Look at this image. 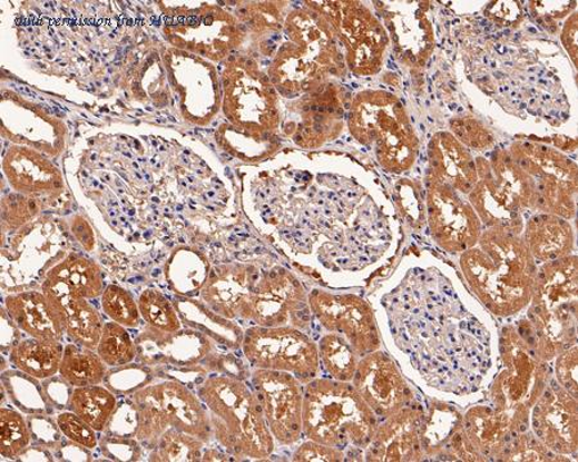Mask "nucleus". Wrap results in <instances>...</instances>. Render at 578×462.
<instances>
[{
	"label": "nucleus",
	"instance_id": "nucleus-1",
	"mask_svg": "<svg viewBox=\"0 0 578 462\" xmlns=\"http://www.w3.org/2000/svg\"><path fill=\"white\" fill-rule=\"evenodd\" d=\"M213 427V436L236 460H265L275 440L266 424L253 385L234 375H213L199 385Z\"/></svg>",
	"mask_w": 578,
	"mask_h": 462
},
{
	"label": "nucleus",
	"instance_id": "nucleus-2",
	"mask_svg": "<svg viewBox=\"0 0 578 462\" xmlns=\"http://www.w3.org/2000/svg\"><path fill=\"white\" fill-rule=\"evenodd\" d=\"M374 411L347 382L315 381L304 394L303 425L310 440L332 449L365 446L375 432Z\"/></svg>",
	"mask_w": 578,
	"mask_h": 462
},
{
	"label": "nucleus",
	"instance_id": "nucleus-3",
	"mask_svg": "<svg viewBox=\"0 0 578 462\" xmlns=\"http://www.w3.org/2000/svg\"><path fill=\"white\" fill-rule=\"evenodd\" d=\"M130 400L137 417L134 439L148 450H153L170 427L206 443L212 440L213 427L204 402L178 381L140 386L133 392Z\"/></svg>",
	"mask_w": 578,
	"mask_h": 462
},
{
	"label": "nucleus",
	"instance_id": "nucleus-4",
	"mask_svg": "<svg viewBox=\"0 0 578 462\" xmlns=\"http://www.w3.org/2000/svg\"><path fill=\"white\" fill-rule=\"evenodd\" d=\"M243 354L255 368L274 370L308 380L320 365V354L306 334L295 327L251 326L243 334Z\"/></svg>",
	"mask_w": 578,
	"mask_h": 462
},
{
	"label": "nucleus",
	"instance_id": "nucleus-5",
	"mask_svg": "<svg viewBox=\"0 0 578 462\" xmlns=\"http://www.w3.org/2000/svg\"><path fill=\"white\" fill-rule=\"evenodd\" d=\"M251 384L262 403L275 442L291 446L303 434L304 393L298 377L274 370L255 368Z\"/></svg>",
	"mask_w": 578,
	"mask_h": 462
},
{
	"label": "nucleus",
	"instance_id": "nucleus-6",
	"mask_svg": "<svg viewBox=\"0 0 578 462\" xmlns=\"http://www.w3.org/2000/svg\"><path fill=\"white\" fill-rule=\"evenodd\" d=\"M312 308L317 318L332 332L345 334L356 354L366 355L379 348L373 314L363 301L355 297L314 294Z\"/></svg>",
	"mask_w": 578,
	"mask_h": 462
},
{
	"label": "nucleus",
	"instance_id": "nucleus-7",
	"mask_svg": "<svg viewBox=\"0 0 578 462\" xmlns=\"http://www.w3.org/2000/svg\"><path fill=\"white\" fill-rule=\"evenodd\" d=\"M353 381L355 390L374 414L383 417L396 414L412 397L395 364L382 352H375L359 363Z\"/></svg>",
	"mask_w": 578,
	"mask_h": 462
},
{
	"label": "nucleus",
	"instance_id": "nucleus-8",
	"mask_svg": "<svg viewBox=\"0 0 578 462\" xmlns=\"http://www.w3.org/2000/svg\"><path fill=\"white\" fill-rule=\"evenodd\" d=\"M43 292L67 337L81 347L96 351L105 325L97 308L62 282L46 281Z\"/></svg>",
	"mask_w": 578,
	"mask_h": 462
},
{
	"label": "nucleus",
	"instance_id": "nucleus-9",
	"mask_svg": "<svg viewBox=\"0 0 578 462\" xmlns=\"http://www.w3.org/2000/svg\"><path fill=\"white\" fill-rule=\"evenodd\" d=\"M284 277L283 271L267 273L249 294L241 318L257 326L287 325L301 305L296 282L284 281Z\"/></svg>",
	"mask_w": 578,
	"mask_h": 462
},
{
	"label": "nucleus",
	"instance_id": "nucleus-10",
	"mask_svg": "<svg viewBox=\"0 0 578 462\" xmlns=\"http://www.w3.org/2000/svg\"><path fill=\"white\" fill-rule=\"evenodd\" d=\"M390 417L380 430L374 432L370 446H368V460H417L421 417L410 409H401Z\"/></svg>",
	"mask_w": 578,
	"mask_h": 462
},
{
	"label": "nucleus",
	"instance_id": "nucleus-11",
	"mask_svg": "<svg viewBox=\"0 0 578 462\" xmlns=\"http://www.w3.org/2000/svg\"><path fill=\"white\" fill-rule=\"evenodd\" d=\"M8 317L30 338L61 342L63 326L58 321L45 292H23L6 298Z\"/></svg>",
	"mask_w": 578,
	"mask_h": 462
},
{
	"label": "nucleus",
	"instance_id": "nucleus-12",
	"mask_svg": "<svg viewBox=\"0 0 578 462\" xmlns=\"http://www.w3.org/2000/svg\"><path fill=\"white\" fill-rule=\"evenodd\" d=\"M63 348L58 341L22 340L13 343L10 361L32 380L47 381L60 373Z\"/></svg>",
	"mask_w": 578,
	"mask_h": 462
},
{
	"label": "nucleus",
	"instance_id": "nucleus-13",
	"mask_svg": "<svg viewBox=\"0 0 578 462\" xmlns=\"http://www.w3.org/2000/svg\"><path fill=\"white\" fill-rule=\"evenodd\" d=\"M69 407L97 433H102L111 424L116 411L115 394L100 385L80 386L74 389L69 399Z\"/></svg>",
	"mask_w": 578,
	"mask_h": 462
},
{
	"label": "nucleus",
	"instance_id": "nucleus-14",
	"mask_svg": "<svg viewBox=\"0 0 578 462\" xmlns=\"http://www.w3.org/2000/svg\"><path fill=\"white\" fill-rule=\"evenodd\" d=\"M108 366L97 354V351L79 346L77 343L66 344L60 366L61 380L72 386H91L102 384Z\"/></svg>",
	"mask_w": 578,
	"mask_h": 462
},
{
	"label": "nucleus",
	"instance_id": "nucleus-15",
	"mask_svg": "<svg viewBox=\"0 0 578 462\" xmlns=\"http://www.w3.org/2000/svg\"><path fill=\"white\" fill-rule=\"evenodd\" d=\"M48 279L62 282L79 297L96 299L104 294V275L86 258L71 256L55 268Z\"/></svg>",
	"mask_w": 578,
	"mask_h": 462
},
{
	"label": "nucleus",
	"instance_id": "nucleus-16",
	"mask_svg": "<svg viewBox=\"0 0 578 462\" xmlns=\"http://www.w3.org/2000/svg\"><path fill=\"white\" fill-rule=\"evenodd\" d=\"M96 351L108 367L127 366L138 355L136 342L131 340L127 327L115 322L105 323Z\"/></svg>",
	"mask_w": 578,
	"mask_h": 462
},
{
	"label": "nucleus",
	"instance_id": "nucleus-17",
	"mask_svg": "<svg viewBox=\"0 0 578 462\" xmlns=\"http://www.w3.org/2000/svg\"><path fill=\"white\" fill-rule=\"evenodd\" d=\"M206 442L170 427L155 444L149 461H203Z\"/></svg>",
	"mask_w": 578,
	"mask_h": 462
},
{
	"label": "nucleus",
	"instance_id": "nucleus-18",
	"mask_svg": "<svg viewBox=\"0 0 578 462\" xmlns=\"http://www.w3.org/2000/svg\"><path fill=\"white\" fill-rule=\"evenodd\" d=\"M138 307L147 327L164 333L182 331V321L177 311L163 293L148 289L140 294Z\"/></svg>",
	"mask_w": 578,
	"mask_h": 462
},
{
	"label": "nucleus",
	"instance_id": "nucleus-19",
	"mask_svg": "<svg viewBox=\"0 0 578 462\" xmlns=\"http://www.w3.org/2000/svg\"><path fill=\"white\" fill-rule=\"evenodd\" d=\"M356 352L350 343L337 334L326 335L321 341V357L323 364L334 380L340 382L353 381L357 368Z\"/></svg>",
	"mask_w": 578,
	"mask_h": 462
},
{
	"label": "nucleus",
	"instance_id": "nucleus-20",
	"mask_svg": "<svg viewBox=\"0 0 578 462\" xmlns=\"http://www.w3.org/2000/svg\"><path fill=\"white\" fill-rule=\"evenodd\" d=\"M32 435L27 420L12 409L0 410V455L14 460L23 455L31 444Z\"/></svg>",
	"mask_w": 578,
	"mask_h": 462
},
{
	"label": "nucleus",
	"instance_id": "nucleus-21",
	"mask_svg": "<svg viewBox=\"0 0 578 462\" xmlns=\"http://www.w3.org/2000/svg\"><path fill=\"white\" fill-rule=\"evenodd\" d=\"M100 305H102L107 317L127 327V330H134L140 323L141 316L136 299L131 297L129 292L117 287V285H110L105 289Z\"/></svg>",
	"mask_w": 578,
	"mask_h": 462
},
{
	"label": "nucleus",
	"instance_id": "nucleus-22",
	"mask_svg": "<svg viewBox=\"0 0 578 462\" xmlns=\"http://www.w3.org/2000/svg\"><path fill=\"white\" fill-rule=\"evenodd\" d=\"M56 422L58 430L74 444L86 450L97 449V432L72 411L58 415Z\"/></svg>",
	"mask_w": 578,
	"mask_h": 462
},
{
	"label": "nucleus",
	"instance_id": "nucleus-23",
	"mask_svg": "<svg viewBox=\"0 0 578 462\" xmlns=\"http://www.w3.org/2000/svg\"><path fill=\"white\" fill-rule=\"evenodd\" d=\"M293 461H340L343 460L342 452L336 449L324 446V444L313 442L305 443L301 446Z\"/></svg>",
	"mask_w": 578,
	"mask_h": 462
},
{
	"label": "nucleus",
	"instance_id": "nucleus-24",
	"mask_svg": "<svg viewBox=\"0 0 578 462\" xmlns=\"http://www.w3.org/2000/svg\"><path fill=\"white\" fill-rule=\"evenodd\" d=\"M224 453L216 449H209L204 453L203 461H228Z\"/></svg>",
	"mask_w": 578,
	"mask_h": 462
},
{
	"label": "nucleus",
	"instance_id": "nucleus-25",
	"mask_svg": "<svg viewBox=\"0 0 578 462\" xmlns=\"http://www.w3.org/2000/svg\"><path fill=\"white\" fill-rule=\"evenodd\" d=\"M14 89L17 91H20L22 96H28V97H32V98H38V95L36 91H32L30 88L28 87H25V86H21V87H16L13 86Z\"/></svg>",
	"mask_w": 578,
	"mask_h": 462
},
{
	"label": "nucleus",
	"instance_id": "nucleus-26",
	"mask_svg": "<svg viewBox=\"0 0 578 462\" xmlns=\"http://www.w3.org/2000/svg\"><path fill=\"white\" fill-rule=\"evenodd\" d=\"M164 21L166 24H169V27H173V17L172 16H164Z\"/></svg>",
	"mask_w": 578,
	"mask_h": 462
},
{
	"label": "nucleus",
	"instance_id": "nucleus-27",
	"mask_svg": "<svg viewBox=\"0 0 578 462\" xmlns=\"http://www.w3.org/2000/svg\"><path fill=\"white\" fill-rule=\"evenodd\" d=\"M153 22L155 24V27H160V17L158 16H153Z\"/></svg>",
	"mask_w": 578,
	"mask_h": 462
},
{
	"label": "nucleus",
	"instance_id": "nucleus-28",
	"mask_svg": "<svg viewBox=\"0 0 578 462\" xmlns=\"http://www.w3.org/2000/svg\"><path fill=\"white\" fill-rule=\"evenodd\" d=\"M91 159H94V161H96L97 156L96 155L91 156Z\"/></svg>",
	"mask_w": 578,
	"mask_h": 462
}]
</instances>
